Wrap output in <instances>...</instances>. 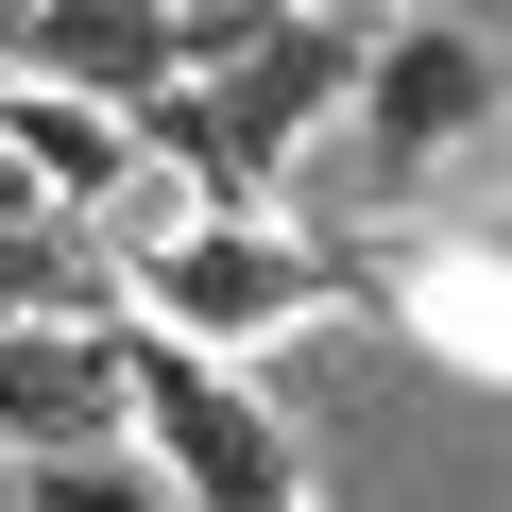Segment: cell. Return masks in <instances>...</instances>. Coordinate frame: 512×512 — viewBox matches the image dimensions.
<instances>
[{"instance_id": "obj_1", "label": "cell", "mask_w": 512, "mask_h": 512, "mask_svg": "<svg viewBox=\"0 0 512 512\" xmlns=\"http://www.w3.org/2000/svg\"><path fill=\"white\" fill-rule=\"evenodd\" d=\"M137 274V325L188 342V359H274L291 325H342L359 308V256H325L308 222H256V205H171L120 239Z\"/></svg>"}, {"instance_id": "obj_2", "label": "cell", "mask_w": 512, "mask_h": 512, "mask_svg": "<svg viewBox=\"0 0 512 512\" xmlns=\"http://www.w3.org/2000/svg\"><path fill=\"white\" fill-rule=\"evenodd\" d=\"M120 444L171 512H291L308 495V444L274 427V393H256L239 359H188L154 325H120Z\"/></svg>"}, {"instance_id": "obj_3", "label": "cell", "mask_w": 512, "mask_h": 512, "mask_svg": "<svg viewBox=\"0 0 512 512\" xmlns=\"http://www.w3.org/2000/svg\"><path fill=\"white\" fill-rule=\"evenodd\" d=\"M342 120H359V154L393 188L410 171H461L495 137V18H478V0H393V18L342 52Z\"/></svg>"}, {"instance_id": "obj_4", "label": "cell", "mask_w": 512, "mask_h": 512, "mask_svg": "<svg viewBox=\"0 0 512 512\" xmlns=\"http://www.w3.org/2000/svg\"><path fill=\"white\" fill-rule=\"evenodd\" d=\"M0 52H18V86H69L103 120H154L188 86V0H18Z\"/></svg>"}, {"instance_id": "obj_5", "label": "cell", "mask_w": 512, "mask_h": 512, "mask_svg": "<svg viewBox=\"0 0 512 512\" xmlns=\"http://www.w3.org/2000/svg\"><path fill=\"white\" fill-rule=\"evenodd\" d=\"M69 444H120V325L0 308V461H69Z\"/></svg>"}, {"instance_id": "obj_6", "label": "cell", "mask_w": 512, "mask_h": 512, "mask_svg": "<svg viewBox=\"0 0 512 512\" xmlns=\"http://www.w3.org/2000/svg\"><path fill=\"white\" fill-rule=\"evenodd\" d=\"M137 120H103V103H69V86H18L0 69V171H18V205H52V222H86V205H137Z\"/></svg>"}, {"instance_id": "obj_7", "label": "cell", "mask_w": 512, "mask_h": 512, "mask_svg": "<svg viewBox=\"0 0 512 512\" xmlns=\"http://www.w3.org/2000/svg\"><path fill=\"white\" fill-rule=\"evenodd\" d=\"M359 308H393L461 393L512 376V308H495V239H444V256H393V274H359Z\"/></svg>"}, {"instance_id": "obj_8", "label": "cell", "mask_w": 512, "mask_h": 512, "mask_svg": "<svg viewBox=\"0 0 512 512\" xmlns=\"http://www.w3.org/2000/svg\"><path fill=\"white\" fill-rule=\"evenodd\" d=\"M0 495H18V512H171V495L137 478V444H69V461H0Z\"/></svg>"}, {"instance_id": "obj_9", "label": "cell", "mask_w": 512, "mask_h": 512, "mask_svg": "<svg viewBox=\"0 0 512 512\" xmlns=\"http://www.w3.org/2000/svg\"><path fill=\"white\" fill-rule=\"evenodd\" d=\"M308 18H342V0H308Z\"/></svg>"}, {"instance_id": "obj_10", "label": "cell", "mask_w": 512, "mask_h": 512, "mask_svg": "<svg viewBox=\"0 0 512 512\" xmlns=\"http://www.w3.org/2000/svg\"><path fill=\"white\" fill-rule=\"evenodd\" d=\"M291 512H325V495H291Z\"/></svg>"}, {"instance_id": "obj_11", "label": "cell", "mask_w": 512, "mask_h": 512, "mask_svg": "<svg viewBox=\"0 0 512 512\" xmlns=\"http://www.w3.org/2000/svg\"><path fill=\"white\" fill-rule=\"evenodd\" d=\"M0 18H18V0H0Z\"/></svg>"}]
</instances>
